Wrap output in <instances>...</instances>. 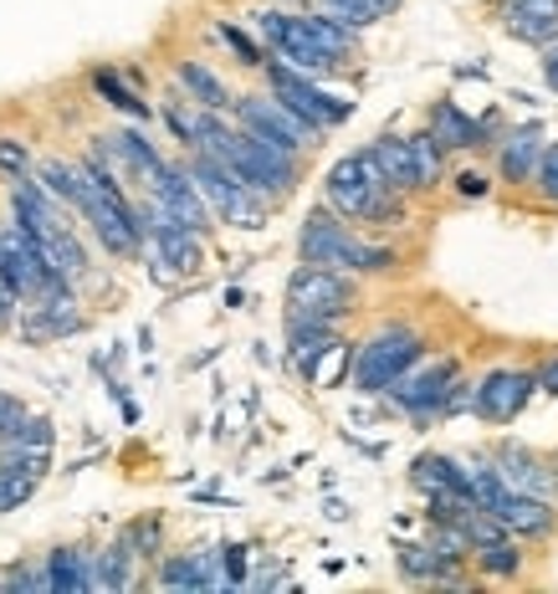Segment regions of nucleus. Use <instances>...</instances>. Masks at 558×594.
Returning <instances> with one entry per match:
<instances>
[{"instance_id":"nucleus-1","label":"nucleus","mask_w":558,"mask_h":594,"mask_svg":"<svg viewBox=\"0 0 558 594\" xmlns=\"http://www.w3.org/2000/svg\"><path fill=\"white\" fill-rule=\"evenodd\" d=\"M195 148H210L216 160H226L266 206L293 200L297 185H303V160L277 144H266V139L247 134V129H236L231 113H200V144Z\"/></svg>"},{"instance_id":"nucleus-2","label":"nucleus","mask_w":558,"mask_h":594,"mask_svg":"<svg viewBox=\"0 0 558 594\" xmlns=\"http://www.w3.org/2000/svg\"><path fill=\"white\" fill-rule=\"evenodd\" d=\"M297 262L308 267H333L349 277H390L400 272V252L384 241H364L338 210L313 206L303 231H297Z\"/></svg>"},{"instance_id":"nucleus-3","label":"nucleus","mask_w":558,"mask_h":594,"mask_svg":"<svg viewBox=\"0 0 558 594\" xmlns=\"http://www.w3.org/2000/svg\"><path fill=\"white\" fill-rule=\"evenodd\" d=\"M324 206L338 210L349 226H405L411 221V195L390 190V179L374 169L364 148H353L324 175Z\"/></svg>"},{"instance_id":"nucleus-4","label":"nucleus","mask_w":558,"mask_h":594,"mask_svg":"<svg viewBox=\"0 0 558 594\" xmlns=\"http://www.w3.org/2000/svg\"><path fill=\"white\" fill-rule=\"evenodd\" d=\"M185 169H190L195 190H200V200L210 206V216L221 226H236V231H262L266 216L277 206H266L262 195L251 190L247 179L236 175L226 160H216L210 148H190V160H185Z\"/></svg>"},{"instance_id":"nucleus-5","label":"nucleus","mask_w":558,"mask_h":594,"mask_svg":"<svg viewBox=\"0 0 558 594\" xmlns=\"http://www.w3.org/2000/svg\"><path fill=\"white\" fill-rule=\"evenodd\" d=\"M83 175H88V169H83ZM73 216L88 221L92 241H98L113 262H133V256H144V221H139V206L129 200L123 185H103V179L88 175L83 200L73 206Z\"/></svg>"},{"instance_id":"nucleus-6","label":"nucleus","mask_w":558,"mask_h":594,"mask_svg":"<svg viewBox=\"0 0 558 594\" xmlns=\"http://www.w3.org/2000/svg\"><path fill=\"white\" fill-rule=\"evenodd\" d=\"M415 359H426V333L411 323H380L364 343H353V370H349L353 389L369 395V400H380Z\"/></svg>"},{"instance_id":"nucleus-7","label":"nucleus","mask_w":558,"mask_h":594,"mask_svg":"<svg viewBox=\"0 0 558 594\" xmlns=\"http://www.w3.org/2000/svg\"><path fill=\"white\" fill-rule=\"evenodd\" d=\"M262 77H266V92H272L287 113H297V119L308 123L313 134H333V129H343V123L353 119V98L328 88V77H303V73H293V67H282L277 57L262 62Z\"/></svg>"},{"instance_id":"nucleus-8","label":"nucleus","mask_w":558,"mask_h":594,"mask_svg":"<svg viewBox=\"0 0 558 594\" xmlns=\"http://www.w3.org/2000/svg\"><path fill=\"white\" fill-rule=\"evenodd\" d=\"M287 318H318V323H343L353 308H359V277L333 267H303L287 277Z\"/></svg>"},{"instance_id":"nucleus-9","label":"nucleus","mask_w":558,"mask_h":594,"mask_svg":"<svg viewBox=\"0 0 558 594\" xmlns=\"http://www.w3.org/2000/svg\"><path fill=\"white\" fill-rule=\"evenodd\" d=\"M231 123L236 129H247V134H256V139H266V144L287 148V154H297V160L313 154L318 139H324V134H313L297 113H287L272 92H236L231 98Z\"/></svg>"},{"instance_id":"nucleus-10","label":"nucleus","mask_w":558,"mask_h":594,"mask_svg":"<svg viewBox=\"0 0 558 594\" xmlns=\"http://www.w3.org/2000/svg\"><path fill=\"white\" fill-rule=\"evenodd\" d=\"M456 374H461V364H456L451 354L415 359L411 370L400 374V380L384 389L380 400H390L400 416H411V420H441V405H446V395H451Z\"/></svg>"},{"instance_id":"nucleus-11","label":"nucleus","mask_w":558,"mask_h":594,"mask_svg":"<svg viewBox=\"0 0 558 594\" xmlns=\"http://www.w3.org/2000/svg\"><path fill=\"white\" fill-rule=\"evenodd\" d=\"M144 195L169 216V221L195 231V237H210V231H216V216H210V206L200 200V190H195L185 160H164L160 169L144 179Z\"/></svg>"},{"instance_id":"nucleus-12","label":"nucleus","mask_w":558,"mask_h":594,"mask_svg":"<svg viewBox=\"0 0 558 594\" xmlns=\"http://www.w3.org/2000/svg\"><path fill=\"white\" fill-rule=\"evenodd\" d=\"M538 395V374L533 370H492L486 380L471 385V410L486 420V426H513L528 400Z\"/></svg>"},{"instance_id":"nucleus-13","label":"nucleus","mask_w":558,"mask_h":594,"mask_svg":"<svg viewBox=\"0 0 558 594\" xmlns=\"http://www.w3.org/2000/svg\"><path fill=\"white\" fill-rule=\"evenodd\" d=\"M486 457H492L497 476L513 492H528V497H548V503H558V466L548 457H538L533 446L513 441V436H502V441L492 446Z\"/></svg>"},{"instance_id":"nucleus-14","label":"nucleus","mask_w":558,"mask_h":594,"mask_svg":"<svg viewBox=\"0 0 558 594\" xmlns=\"http://www.w3.org/2000/svg\"><path fill=\"white\" fill-rule=\"evenodd\" d=\"M154 584L160 590H226L221 549H195V553H160L154 559Z\"/></svg>"},{"instance_id":"nucleus-15","label":"nucleus","mask_w":558,"mask_h":594,"mask_svg":"<svg viewBox=\"0 0 558 594\" xmlns=\"http://www.w3.org/2000/svg\"><path fill=\"white\" fill-rule=\"evenodd\" d=\"M544 144H548V129L538 119L507 129V134L492 144V148H497L502 185H533V169H538V160H544Z\"/></svg>"},{"instance_id":"nucleus-16","label":"nucleus","mask_w":558,"mask_h":594,"mask_svg":"<svg viewBox=\"0 0 558 594\" xmlns=\"http://www.w3.org/2000/svg\"><path fill=\"white\" fill-rule=\"evenodd\" d=\"M426 129L436 134V144H441L446 154H456V148H492V139H497V119H471V113H461L451 98L430 103Z\"/></svg>"},{"instance_id":"nucleus-17","label":"nucleus","mask_w":558,"mask_h":594,"mask_svg":"<svg viewBox=\"0 0 558 594\" xmlns=\"http://www.w3.org/2000/svg\"><path fill=\"white\" fill-rule=\"evenodd\" d=\"M492 518L507 528L513 538H548V534H558V507L548 503V497H528V492H502L497 503L486 507Z\"/></svg>"},{"instance_id":"nucleus-18","label":"nucleus","mask_w":558,"mask_h":594,"mask_svg":"<svg viewBox=\"0 0 558 594\" xmlns=\"http://www.w3.org/2000/svg\"><path fill=\"white\" fill-rule=\"evenodd\" d=\"M175 88L190 98L195 108H206V113H231V98L236 92L226 88V77L200 57H179L175 62Z\"/></svg>"},{"instance_id":"nucleus-19","label":"nucleus","mask_w":558,"mask_h":594,"mask_svg":"<svg viewBox=\"0 0 558 594\" xmlns=\"http://www.w3.org/2000/svg\"><path fill=\"white\" fill-rule=\"evenodd\" d=\"M103 144H108V154H113L118 175L129 179V185H144V179L164 164L160 144H154L144 129H113V134H103Z\"/></svg>"},{"instance_id":"nucleus-20","label":"nucleus","mask_w":558,"mask_h":594,"mask_svg":"<svg viewBox=\"0 0 558 594\" xmlns=\"http://www.w3.org/2000/svg\"><path fill=\"white\" fill-rule=\"evenodd\" d=\"M46 472H52V451L0 457V513H15L21 503H31V492L42 487Z\"/></svg>"},{"instance_id":"nucleus-21","label":"nucleus","mask_w":558,"mask_h":594,"mask_svg":"<svg viewBox=\"0 0 558 594\" xmlns=\"http://www.w3.org/2000/svg\"><path fill=\"white\" fill-rule=\"evenodd\" d=\"M92 553L88 543H62L42 559L46 569V594H88L92 590Z\"/></svg>"},{"instance_id":"nucleus-22","label":"nucleus","mask_w":558,"mask_h":594,"mask_svg":"<svg viewBox=\"0 0 558 594\" xmlns=\"http://www.w3.org/2000/svg\"><path fill=\"white\" fill-rule=\"evenodd\" d=\"M502 31L523 46H548L558 42V0H517L507 15H497Z\"/></svg>"},{"instance_id":"nucleus-23","label":"nucleus","mask_w":558,"mask_h":594,"mask_svg":"<svg viewBox=\"0 0 558 594\" xmlns=\"http://www.w3.org/2000/svg\"><path fill=\"white\" fill-rule=\"evenodd\" d=\"M364 154L374 160L384 179H390V190L400 195H420V175H415V160H411V144L400 134H380L374 144H364Z\"/></svg>"},{"instance_id":"nucleus-24","label":"nucleus","mask_w":558,"mask_h":594,"mask_svg":"<svg viewBox=\"0 0 558 594\" xmlns=\"http://www.w3.org/2000/svg\"><path fill=\"white\" fill-rule=\"evenodd\" d=\"M333 339H338V323H318V318H287V370L308 380V370L318 364V354H324Z\"/></svg>"},{"instance_id":"nucleus-25","label":"nucleus","mask_w":558,"mask_h":594,"mask_svg":"<svg viewBox=\"0 0 558 594\" xmlns=\"http://www.w3.org/2000/svg\"><path fill=\"white\" fill-rule=\"evenodd\" d=\"M411 482H415V492H426V497H436V492H471L467 461L446 457V451H420V457L411 461Z\"/></svg>"},{"instance_id":"nucleus-26","label":"nucleus","mask_w":558,"mask_h":594,"mask_svg":"<svg viewBox=\"0 0 558 594\" xmlns=\"http://www.w3.org/2000/svg\"><path fill=\"white\" fill-rule=\"evenodd\" d=\"M88 82H92V92H98V98L113 108V113H123V119H133V123H149V119H154V103H144V92H139V82H133L129 73L98 67Z\"/></svg>"},{"instance_id":"nucleus-27","label":"nucleus","mask_w":558,"mask_h":594,"mask_svg":"<svg viewBox=\"0 0 558 594\" xmlns=\"http://www.w3.org/2000/svg\"><path fill=\"white\" fill-rule=\"evenodd\" d=\"M395 564H400V574H405L411 584H467V580H461V564L441 559L430 543H405V549L395 553Z\"/></svg>"},{"instance_id":"nucleus-28","label":"nucleus","mask_w":558,"mask_h":594,"mask_svg":"<svg viewBox=\"0 0 558 594\" xmlns=\"http://www.w3.org/2000/svg\"><path fill=\"white\" fill-rule=\"evenodd\" d=\"M133 584H139V559L123 538L92 553V590H133Z\"/></svg>"},{"instance_id":"nucleus-29","label":"nucleus","mask_w":558,"mask_h":594,"mask_svg":"<svg viewBox=\"0 0 558 594\" xmlns=\"http://www.w3.org/2000/svg\"><path fill=\"white\" fill-rule=\"evenodd\" d=\"M467 559L482 569L486 580H517V574L528 569V553H523V543H517L513 534H502V538H492V543H482V549H471Z\"/></svg>"},{"instance_id":"nucleus-30","label":"nucleus","mask_w":558,"mask_h":594,"mask_svg":"<svg viewBox=\"0 0 558 594\" xmlns=\"http://www.w3.org/2000/svg\"><path fill=\"white\" fill-rule=\"evenodd\" d=\"M324 15H333V21H343V26L353 31H369L380 26V21H390V15L400 11V0H313Z\"/></svg>"},{"instance_id":"nucleus-31","label":"nucleus","mask_w":558,"mask_h":594,"mask_svg":"<svg viewBox=\"0 0 558 594\" xmlns=\"http://www.w3.org/2000/svg\"><path fill=\"white\" fill-rule=\"evenodd\" d=\"M405 144H411L415 175H420V195L441 190V179H446V148L436 144V134H430V129H420V134H411Z\"/></svg>"},{"instance_id":"nucleus-32","label":"nucleus","mask_w":558,"mask_h":594,"mask_svg":"<svg viewBox=\"0 0 558 594\" xmlns=\"http://www.w3.org/2000/svg\"><path fill=\"white\" fill-rule=\"evenodd\" d=\"M200 113H206V108H195L190 98H185V92H169V98H164V103H160V119H164V129H169V134H175L185 148H195V144H200Z\"/></svg>"},{"instance_id":"nucleus-33","label":"nucleus","mask_w":558,"mask_h":594,"mask_svg":"<svg viewBox=\"0 0 558 594\" xmlns=\"http://www.w3.org/2000/svg\"><path fill=\"white\" fill-rule=\"evenodd\" d=\"M349 370H353V343L349 339H333L324 354H318V364L308 370V385L313 389H338L343 380H349Z\"/></svg>"},{"instance_id":"nucleus-34","label":"nucleus","mask_w":558,"mask_h":594,"mask_svg":"<svg viewBox=\"0 0 558 594\" xmlns=\"http://www.w3.org/2000/svg\"><path fill=\"white\" fill-rule=\"evenodd\" d=\"M216 42L231 46V57L247 67V73H262V62H266V46L251 36L241 21H216Z\"/></svg>"},{"instance_id":"nucleus-35","label":"nucleus","mask_w":558,"mask_h":594,"mask_svg":"<svg viewBox=\"0 0 558 594\" xmlns=\"http://www.w3.org/2000/svg\"><path fill=\"white\" fill-rule=\"evenodd\" d=\"M118 538H123V543L133 549V559H139V564H154V559L164 553V518H154V513H149V518H133Z\"/></svg>"},{"instance_id":"nucleus-36","label":"nucleus","mask_w":558,"mask_h":594,"mask_svg":"<svg viewBox=\"0 0 558 594\" xmlns=\"http://www.w3.org/2000/svg\"><path fill=\"white\" fill-rule=\"evenodd\" d=\"M221 574H226V590H247V574H251L247 543H221Z\"/></svg>"},{"instance_id":"nucleus-37","label":"nucleus","mask_w":558,"mask_h":594,"mask_svg":"<svg viewBox=\"0 0 558 594\" xmlns=\"http://www.w3.org/2000/svg\"><path fill=\"white\" fill-rule=\"evenodd\" d=\"M0 175H6V179L31 175V148H26V139H15V134L0 139Z\"/></svg>"},{"instance_id":"nucleus-38","label":"nucleus","mask_w":558,"mask_h":594,"mask_svg":"<svg viewBox=\"0 0 558 594\" xmlns=\"http://www.w3.org/2000/svg\"><path fill=\"white\" fill-rule=\"evenodd\" d=\"M533 190L544 195L548 206H558V144H544V160L533 169Z\"/></svg>"},{"instance_id":"nucleus-39","label":"nucleus","mask_w":558,"mask_h":594,"mask_svg":"<svg viewBox=\"0 0 558 594\" xmlns=\"http://www.w3.org/2000/svg\"><path fill=\"white\" fill-rule=\"evenodd\" d=\"M451 190H456V200H486V195H492V179H486L482 169H456Z\"/></svg>"},{"instance_id":"nucleus-40","label":"nucleus","mask_w":558,"mask_h":594,"mask_svg":"<svg viewBox=\"0 0 558 594\" xmlns=\"http://www.w3.org/2000/svg\"><path fill=\"white\" fill-rule=\"evenodd\" d=\"M15 312H21V297L0 283V333H15Z\"/></svg>"},{"instance_id":"nucleus-41","label":"nucleus","mask_w":558,"mask_h":594,"mask_svg":"<svg viewBox=\"0 0 558 594\" xmlns=\"http://www.w3.org/2000/svg\"><path fill=\"white\" fill-rule=\"evenodd\" d=\"M544 82H548V92H558V42L544 46Z\"/></svg>"},{"instance_id":"nucleus-42","label":"nucleus","mask_w":558,"mask_h":594,"mask_svg":"<svg viewBox=\"0 0 558 594\" xmlns=\"http://www.w3.org/2000/svg\"><path fill=\"white\" fill-rule=\"evenodd\" d=\"M538 389H544V395H558V359L548 370H538Z\"/></svg>"},{"instance_id":"nucleus-43","label":"nucleus","mask_w":558,"mask_h":594,"mask_svg":"<svg viewBox=\"0 0 558 594\" xmlns=\"http://www.w3.org/2000/svg\"><path fill=\"white\" fill-rule=\"evenodd\" d=\"M272 6H287V11H308L313 0H272Z\"/></svg>"},{"instance_id":"nucleus-44","label":"nucleus","mask_w":558,"mask_h":594,"mask_svg":"<svg viewBox=\"0 0 558 594\" xmlns=\"http://www.w3.org/2000/svg\"><path fill=\"white\" fill-rule=\"evenodd\" d=\"M513 6H517V0H492V15H507Z\"/></svg>"},{"instance_id":"nucleus-45","label":"nucleus","mask_w":558,"mask_h":594,"mask_svg":"<svg viewBox=\"0 0 558 594\" xmlns=\"http://www.w3.org/2000/svg\"><path fill=\"white\" fill-rule=\"evenodd\" d=\"M6 400H11V395H6V389H0V410H6Z\"/></svg>"},{"instance_id":"nucleus-46","label":"nucleus","mask_w":558,"mask_h":594,"mask_svg":"<svg viewBox=\"0 0 558 594\" xmlns=\"http://www.w3.org/2000/svg\"><path fill=\"white\" fill-rule=\"evenodd\" d=\"M554 466H558V451H554Z\"/></svg>"}]
</instances>
